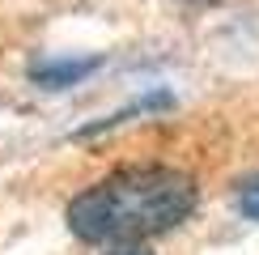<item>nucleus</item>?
I'll list each match as a JSON object with an SVG mask.
<instances>
[{"mask_svg": "<svg viewBox=\"0 0 259 255\" xmlns=\"http://www.w3.org/2000/svg\"><path fill=\"white\" fill-rule=\"evenodd\" d=\"M200 187L187 170L175 166H123L98 179L68 204V230L81 242L98 247H127L153 234H166L191 217Z\"/></svg>", "mask_w": 259, "mask_h": 255, "instance_id": "1", "label": "nucleus"}, {"mask_svg": "<svg viewBox=\"0 0 259 255\" xmlns=\"http://www.w3.org/2000/svg\"><path fill=\"white\" fill-rule=\"evenodd\" d=\"M98 56H85V60H51V64H38L34 68V81L47 85V90H68V85H77L85 72L98 68Z\"/></svg>", "mask_w": 259, "mask_h": 255, "instance_id": "2", "label": "nucleus"}, {"mask_svg": "<svg viewBox=\"0 0 259 255\" xmlns=\"http://www.w3.org/2000/svg\"><path fill=\"white\" fill-rule=\"evenodd\" d=\"M238 208H242V217L259 221V179H251V183L238 191Z\"/></svg>", "mask_w": 259, "mask_h": 255, "instance_id": "3", "label": "nucleus"}, {"mask_svg": "<svg viewBox=\"0 0 259 255\" xmlns=\"http://www.w3.org/2000/svg\"><path fill=\"white\" fill-rule=\"evenodd\" d=\"M106 255H153L149 247H140V242H127V247H111Z\"/></svg>", "mask_w": 259, "mask_h": 255, "instance_id": "4", "label": "nucleus"}]
</instances>
